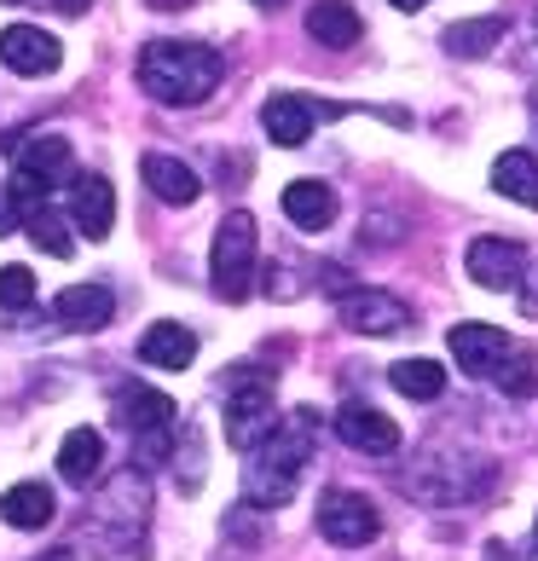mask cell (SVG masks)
Masks as SVG:
<instances>
[{
  "label": "cell",
  "mask_w": 538,
  "mask_h": 561,
  "mask_svg": "<svg viewBox=\"0 0 538 561\" xmlns=\"http://www.w3.org/2000/svg\"><path fill=\"white\" fill-rule=\"evenodd\" d=\"M0 7H35V0H0ZM53 7H58V0H53Z\"/></svg>",
  "instance_id": "cell-33"
},
{
  "label": "cell",
  "mask_w": 538,
  "mask_h": 561,
  "mask_svg": "<svg viewBox=\"0 0 538 561\" xmlns=\"http://www.w3.org/2000/svg\"><path fill=\"white\" fill-rule=\"evenodd\" d=\"M307 35L324 41V47H354V41L365 35L354 0H319L313 12H307Z\"/></svg>",
  "instance_id": "cell-21"
},
{
  "label": "cell",
  "mask_w": 538,
  "mask_h": 561,
  "mask_svg": "<svg viewBox=\"0 0 538 561\" xmlns=\"http://www.w3.org/2000/svg\"><path fill=\"white\" fill-rule=\"evenodd\" d=\"M243 504L250 510H278L296 497L301 486V469L313 457V411H296L289 423H278L255 451H243Z\"/></svg>",
  "instance_id": "cell-1"
},
{
  "label": "cell",
  "mask_w": 538,
  "mask_h": 561,
  "mask_svg": "<svg viewBox=\"0 0 538 561\" xmlns=\"http://www.w3.org/2000/svg\"><path fill=\"white\" fill-rule=\"evenodd\" d=\"M278 423L284 417H278V400H273V377H261L255 365L226 370V440L238 451H255Z\"/></svg>",
  "instance_id": "cell-4"
},
{
  "label": "cell",
  "mask_w": 538,
  "mask_h": 561,
  "mask_svg": "<svg viewBox=\"0 0 538 561\" xmlns=\"http://www.w3.org/2000/svg\"><path fill=\"white\" fill-rule=\"evenodd\" d=\"M24 232H30V243H35V249H47L53 261H70V255H76V238H70V226H65V215H58L53 203H47L41 215H30V220H24Z\"/></svg>",
  "instance_id": "cell-26"
},
{
  "label": "cell",
  "mask_w": 538,
  "mask_h": 561,
  "mask_svg": "<svg viewBox=\"0 0 538 561\" xmlns=\"http://www.w3.org/2000/svg\"><path fill=\"white\" fill-rule=\"evenodd\" d=\"M313 122H319V111H313V99H301V93H273L261 105V128H266V139H273V145H284V151L307 145Z\"/></svg>",
  "instance_id": "cell-14"
},
{
  "label": "cell",
  "mask_w": 538,
  "mask_h": 561,
  "mask_svg": "<svg viewBox=\"0 0 538 561\" xmlns=\"http://www.w3.org/2000/svg\"><path fill=\"white\" fill-rule=\"evenodd\" d=\"M492 192H504L510 203L538 209V157L533 151H504L492 162Z\"/></svg>",
  "instance_id": "cell-23"
},
{
  "label": "cell",
  "mask_w": 538,
  "mask_h": 561,
  "mask_svg": "<svg viewBox=\"0 0 538 561\" xmlns=\"http://www.w3.org/2000/svg\"><path fill=\"white\" fill-rule=\"evenodd\" d=\"M388 382H394L400 393H405V400H440V393H446V370L440 365H434V359H400L394 370H388Z\"/></svg>",
  "instance_id": "cell-24"
},
{
  "label": "cell",
  "mask_w": 538,
  "mask_h": 561,
  "mask_svg": "<svg viewBox=\"0 0 538 561\" xmlns=\"http://www.w3.org/2000/svg\"><path fill=\"white\" fill-rule=\"evenodd\" d=\"M157 12H180V7H192V0H151Z\"/></svg>",
  "instance_id": "cell-31"
},
{
  "label": "cell",
  "mask_w": 538,
  "mask_h": 561,
  "mask_svg": "<svg viewBox=\"0 0 538 561\" xmlns=\"http://www.w3.org/2000/svg\"><path fill=\"white\" fill-rule=\"evenodd\" d=\"M284 215L301 226V232H324L336 220V192L324 180H289L284 185Z\"/></svg>",
  "instance_id": "cell-18"
},
{
  "label": "cell",
  "mask_w": 538,
  "mask_h": 561,
  "mask_svg": "<svg viewBox=\"0 0 538 561\" xmlns=\"http://www.w3.org/2000/svg\"><path fill=\"white\" fill-rule=\"evenodd\" d=\"M336 434L354 451H365V457H388V451H400V423L394 417H382L377 405H359V400H347L342 411H336Z\"/></svg>",
  "instance_id": "cell-13"
},
{
  "label": "cell",
  "mask_w": 538,
  "mask_h": 561,
  "mask_svg": "<svg viewBox=\"0 0 538 561\" xmlns=\"http://www.w3.org/2000/svg\"><path fill=\"white\" fill-rule=\"evenodd\" d=\"M451 359H458L469 377H499V370L510 365V353H515V342H510V330H499V324H451Z\"/></svg>",
  "instance_id": "cell-8"
},
{
  "label": "cell",
  "mask_w": 538,
  "mask_h": 561,
  "mask_svg": "<svg viewBox=\"0 0 538 561\" xmlns=\"http://www.w3.org/2000/svg\"><path fill=\"white\" fill-rule=\"evenodd\" d=\"M35 561H81L76 550H47V556H35Z\"/></svg>",
  "instance_id": "cell-30"
},
{
  "label": "cell",
  "mask_w": 538,
  "mask_h": 561,
  "mask_svg": "<svg viewBox=\"0 0 538 561\" xmlns=\"http://www.w3.org/2000/svg\"><path fill=\"white\" fill-rule=\"evenodd\" d=\"M342 324L359 336H405L411 330V307L388 289H347L342 296Z\"/></svg>",
  "instance_id": "cell-9"
},
{
  "label": "cell",
  "mask_w": 538,
  "mask_h": 561,
  "mask_svg": "<svg viewBox=\"0 0 538 561\" xmlns=\"http://www.w3.org/2000/svg\"><path fill=\"white\" fill-rule=\"evenodd\" d=\"M226 76V58L203 41H151L139 53V88L157 99V105H203Z\"/></svg>",
  "instance_id": "cell-2"
},
{
  "label": "cell",
  "mask_w": 538,
  "mask_h": 561,
  "mask_svg": "<svg viewBox=\"0 0 538 561\" xmlns=\"http://www.w3.org/2000/svg\"><path fill=\"white\" fill-rule=\"evenodd\" d=\"M463 266H469V278L481 289H515L522 273H527V249L515 238H474Z\"/></svg>",
  "instance_id": "cell-11"
},
{
  "label": "cell",
  "mask_w": 538,
  "mask_h": 561,
  "mask_svg": "<svg viewBox=\"0 0 538 561\" xmlns=\"http://www.w3.org/2000/svg\"><path fill=\"white\" fill-rule=\"evenodd\" d=\"M0 65L12 76H53L65 65V47H58V35L35 30V24H7L0 30Z\"/></svg>",
  "instance_id": "cell-10"
},
{
  "label": "cell",
  "mask_w": 538,
  "mask_h": 561,
  "mask_svg": "<svg viewBox=\"0 0 538 561\" xmlns=\"http://www.w3.org/2000/svg\"><path fill=\"white\" fill-rule=\"evenodd\" d=\"M88 7H93V0H58V12H70V18H81Z\"/></svg>",
  "instance_id": "cell-29"
},
{
  "label": "cell",
  "mask_w": 538,
  "mask_h": 561,
  "mask_svg": "<svg viewBox=\"0 0 538 561\" xmlns=\"http://www.w3.org/2000/svg\"><path fill=\"white\" fill-rule=\"evenodd\" d=\"M58 474H65L70 486H93L99 474H105V440H99L93 428H70L65 446H58Z\"/></svg>",
  "instance_id": "cell-20"
},
{
  "label": "cell",
  "mask_w": 538,
  "mask_h": 561,
  "mask_svg": "<svg viewBox=\"0 0 538 561\" xmlns=\"http://www.w3.org/2000/svg\"><path fill=\"white\" fill-rule=\"evenodd\" d=\"M139 174H145V185L157 192V203H169V209H192V203L203 197L197 174L185 169L180 157H162V151H151V157L139 162Z\"/></svg>",
  "instance_id": "cell-16"
},
{
  "label": "cell",
  "mask_w": 538,
  "mask_h": 561,
  "mask_svg": "<svg viewBox=\"0 0 538 561\" xmlns=\"http://www.w3.org/2000/svg\"><path fill=\"white\" fill-rule=\"evenodd\" d=\"M492 382H499L510 400H533V393H538V353H533V347H515L510 365H504Z\"/></svg>",
  "instance_id": "cell-27"
},
{
  "label": "cell",
  "mask_w": 538,
  "mask_h": 561,
  "mask_svg": "<svg viewBox=\"0 0 538 561\" xmlns=\"http://www.w3.org/2000/svg\"><path fill=\"white\" fill-rule=\"evenodd\" d=\"M319 533L330 538V545H342V550H359V545H370V538L382 533V515H377V504H370L365 492L330 486L319 497Z\"/></svg>",
  "instance_id": "cell-7"
},
{
  "label": "cell",
  "mask_w": 538,
  "mask_h": 561,
  "mask_svg": "<svg viewBox=\"0 0 538 561\" xmlns=\"http://www.w3.org/2000/svg\"><path fill=\"white\" fill-rule=\"evenodd\" d=\"M492 481V463L474 451H458V446H428L417 463L405 474V492L417 504H469L474 492H487Z\"/></svg>",
  "instance_id": "cell-3"
},
{
  "label": "cell",
  "mask_w": 538,
  "mask_h": 561,
  "mask_svg": "<svg viewBox=\"0 0 538 561\" xmlns=\"http://www.w3.org/2000/svg\"><path fill=\"white\" fill-rule=\"evenodd\" d=\"M209 278H215V296L220 301H243L255 284V215L250 209H232L215 232V249H209Z\"/></svg>",
  "instance_id": "cell-5"
},
{
  "label": "cell",
  "mask_w": 538,
  "mask_h": 561,
  "mask_svg": "<svg viewBox=\"0 0 538 561\" xmlns=\"http://www.w3.org/2000/svg\"><path fill=\"white\" fill-rule=\"evenodd\" d=\"M12 174H30L41 185H53V180H65L70 174V139H58V134H41L30 145H18V169Z\"/></svg>",
  "instance_id": "cell-22"
},
{
  "label": "cell",
  "mask_w": 538,
  "mask_h": 561,
  "mask_svg": "<svg viewBox=\"0 0 538 561\" xmlns=\"http://www.w3.org/2000/svg\"><path fill=\"white\" fill-rule=\"evenodd\" d=\"M504 18H469V24H451L446 30V53H458V58H481V53H492L504 41Z\"/></svg>",
  "instance_id": "cell-25"
},
{
  "label": "cell",
  "mask_w": 538,
  "mask_h": 561,
  "mask_svg": "<svg viewBox=\"0 0 538 561\" xmlns=\"http://www.w3.org/2000/svg\"><path fill=\"white\" fill-rule=\"evenodd\" d=\"M0 307H12V313L35 307V273L30 266H0Z\"/></svg>",
  "instance_id": "cell-28"
},
{
  "label": "cell",
  "mask_w": 538,
  "mask_h": 561,
  "mask_svg": "<svg viewBox=\"0 0 538 561\" xmlns=\"http://www.w3.org/2000/svg\"><path fill=\"white\" fill-rule=\"evenodd\" d=\"M388 7H400V12H417V7H428V0H388Z\"/></svg>",
  "instance_id": "cell-32"
},
{
  "label": "cell",
  "mask_w": 538,
  "mask_h": 561,
  "mask_svg": "<svg viewBox=\"0 0 538 561\" xmlns=\"http://www.w3.org/2000/svg\"><path fill=\"white\" fill-rule=\"evenodd\" d=\"M70 226L81 238H111L116 226V192L105 174H70Z\"/></svg>",
  "instance_id": "cell-12"
},
{
  "label": "cell",
  "mask_w": 538,
  "mask_h": 561,
  "mask_svg": "<svg viewBox=\"0 0 538 561\" xmlns=\"http://www.w3.org/2000/svg\"><path fill=\"white\" fill-rule=\"evenodd\" d=\"M255 7H284V0H255Z\"/></svg>",
  "instance_id": "cell-34"
},
{
  "label": "cell",
  "mask_w": 538,
  "mask_h": 561,
  "mask_svg": "<svg viewBox=\"0 0 538 561\" xmlns=\"http://www.w3.org/2000/svg\"><path fill=\"white\" fill-rule=\"evenodd\" d=\"M139 359L157 365V370H185V365L197 359V336H192L185 324H174V319H157V324L139 336Z\"/></svg>",
  "instance_id": "cell-17"
},
{
  "label": "cell",
  "mask_w": 538,
  "mask_h": 561,
  "mask_svg": "<svg viewBox=\"0 0 538 561\" xmlns=\"http://www.w3.org/2000/svg\"><path fill=\"white\" fill-rule=\"evenodd\" d=\"M111 313H116V296L105 284H70L53 296V319L65 330H105Z\"/></svg>",
  "instance_id": "cell-15"
},
{
  "label": "cell",
  "mask_w": 538,
  "mask_h": 561,
  "mask_svg": "<svg viewBox=\"0 0 538 561\" xmlns=\"http://www.w3.org/2000/svg\"><path fill=\"white\" fill-rule=\"evenodd\" d=\"M0 515H7V527L35 533V527H47L53 515H58V497H53L47 481H18L7 497H0Z\"/></svg>",
  "instance_id": "cell-19"
},
{
  "label": "cell",
  "mask_w": 538,
  "mask_h": 561,
  "mask_svg": "<svg viewBox=\"0 0 538 561\" xmlns=\"http://www.w3.org/2000/svg\"><path fill=\"white\" fill-rule=\"evenodd\" d=\"M116 423L139 440V457L145 463H162L174 446V423H180V411L169 393H157V388H122L116 393Z\"/></svg>",
  "instance_id": "cell-6"
}]
</instances>
